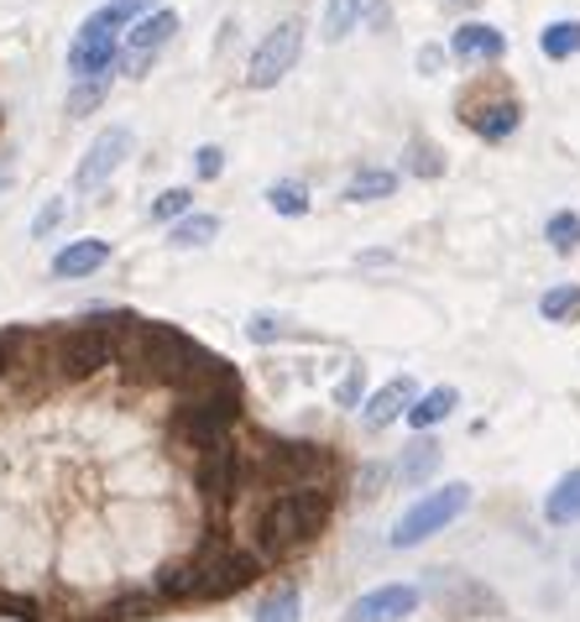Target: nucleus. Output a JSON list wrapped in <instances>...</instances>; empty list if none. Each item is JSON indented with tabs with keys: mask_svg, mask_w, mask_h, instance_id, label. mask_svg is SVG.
Here are the masks:
<instances>
[{
	"mask_svg": "<svg viewBox=\"0 0 580 622\" xmlns=\"http://www.w3.org/2000/svg\"><path fill=\"white\" fill-rule=\"evenodd\" d=\"M455 403H461V393H455V387H429V393H419V398H413V408H408L402 419L413 423V429H434V423H444L450 414H455Z\"/></svg>",
	"mask_w": 580,
	"mask_h": 622,
	"instance_id": "obj_18",
	"label": "nucleus"
},
{
	"mask_svg": "<svg viewBox=\"0 0 580 622\" xmlns=\"http://www.w3.org/2000/svg\"><path fill=\"white\" fill-rule=\"evenodd\" d=\"M434 465H440V444H434V440L408 444V455L398 461V482H402V486L429 482V476H434Z\"/></svg>",
	"mask_w": 580,
	"mask_h": 622,
	"instance_id": "obj_20",
	"label": "nucleus"
},
{
	"mask_svg": "<svg viewBox=\"0 0 580 622\" xmlns=\"http://www.w3.org/2000/svg\"><path fill=\"white\" fill-rule=\"evenodd\" d=\"M465 121H471V131H476V137H486V141H507L513 131H518L523 110H518V100H492V105H481V110H471Z\"/></svg>",
	"mask_w": 580,
	"mask_h": 622,
	"instance_id": "obj_17",
	"label": "nucleus"
},
{
	"mask_svg": "<svg viewBox=\"0 0 580 622\" xmlns=\"http://www.w3.org/2000/svg\"><path fill=\"white\" fill-rule=\"evenodd\" d=\"M330 471H335V461L324 444H267V455H261V476L282 482L288 492L320 486Z\"/></svg>",
	"mask_w": 580,
	"mask_h": 622,
	"instance_id": "obj_6",
	"label": "nucleus"
},
{
	"mask_svg": "<svg viewBox=\"0 0 580 622\" xmlns=\"http://www.w3.org/2000/svg\"><path fill=\"white\" fill-rule=\"evenodd\" d=\"M63 215H68V200H47L37 210V221H32V236H53L63 225Z\"/></svg>",
	"mask_w": 580,
	"mask_h": 622,
	"instance_id": "obj_33",
	"label": "nucleus"
},
{
	"mask_svg": "<svg viewBox=\"0 0 580 622\" xmlns=\"http://www.w3.org/2000/svg\"><path fill=\"white\" fill-rule=\"evenodd\" d=\"M502 32L497 26H486V21H465L461 32L450 37V53L455 58H465V63H492V58H502Z\"/></svg>",
	"mask_w": 580,
	"mask_h": 622,
	"instance_id": "obj_16",
	"label": "nucleus"
},
{
	"mask_svg": "<svg viewBox=\"0 0 580 622\" xmlns=\"http://www.w3.org/2000/svg\"><path fill=\"white\" fill-rule=\"evenodd\" d=\"M398 189V173H387V168H361L356 179L345 183V200L351 204H366V200H387Z\"/></svg>",
	"mask_w": 580,
	"mask_h": 622,
	"instance_id": "obj_21",
	"label": "nucleus"
},
{
	"mask_svg": "<svg viewBox=\"0 0 580 622\" xmlns=\"http://www.w3.org/2000/svg\"><path fill=\"white\" fill-rule=\"evenodd\" d=\"M544 242L555 246L560 257H570L580 246V215H570V210H560V215H549V225H544Z\"/></svg>",
	"mask_w": 580,
	"mask_h": 622,
	"instance_id": "obj_26",
	"label": "nucleus"
},
{
	"mask_svg": "<svg viewBox=\"0 0 580 622\" xmlns=\"http://www.w3.org/2000/svg\"><path fill=\"white\" fill-rule=\"evenodd\" d=\"M194 215V189H162L152 200V221H183Z\"/></svg>",
	"mask_w": 580,
	"mask_h": 622,
	"instance_id": "obj_29",
	"label": "nucleus"
},
{
	"mask_svg": "<svg viewBox=\"0 0 580 622\" xmlns=\"http://www.w3.org/2000/svg\"><path fill=\"white\" fill-rule=\"evenodd\" d=\"M361 387H366V372H361V366H351V372L341 377V387H335V403H341V408H356Z\"/></svg>",
	"mask_w": 580,
	"mask_h": 622,
	"instance_id": "obj_34",
	"label": "nucleus"
},
{
	"mask_svg": "<svg viewBox=\"0 0 580 622\" xmlns=\"http://www.w3.org/2000/svg\"><path fill=\"white\" fill-rule=\"evenodd\" d=\"M240 414V387L230 377L210 382L204 393H194V403L179 414V440L194 444V450H215V444L230 440V423Z\"/></svg>",
	"mask_w": 580,
	"mask_h": 622,
	"instance_id": "obj_3",
	"label": "nucleus"
},
{
	"mask_svg": "<svg viewBox=\"0 0 580 622\" xmlns=\"http://www.w3.org/2000/svg\"><path fill=\"white\" fill-rule=\"evenodd\" d=\"M440 58H444L440 47H423V58H419V68H423V74H434V68H440Z\"/></svg>",
	"mask_w": 580,
	"mask_h": 622,
	"instance_id": "obj_37",
	"label": "nucleus"
},
{
	"mask_svg": "<svg viewBox=\"0 0 580 622\" xmlns=\"http://www.w3.org/2000/svg\"><path fill=\"white\" fill-rule=\"evenodd\" d=\"M413 398H419V382L408 377H393L387 387H377L372 398H366V408H361V419H366V429H387V423H398L408 408H413Z\"/></svg>",
	"mask_w": 580,
	"mask_h": 622,
	"instance_id": "obj_13",
	"label": "nucleus"
},
{
	"mask_svg": "<svg viewBox=\"0 0 580 622\" xmlns=\"http://www.w3.org/2000/svg\"><path fill=\"white\" fill-rule=\"evenodd\" d=\"M105 261H110V242L84 236V242H68L58 257H53V278H89V272H100Z\"/></svg>",
	"mask_w": 580,
	"mask_h": 622,
	"instance_id": "obj_15",
	"label": "nucleus"
},
{
	"mask_svg": "<svg viewBox=\"0 0 580 622\" xmlns=\"http://www.w3.org/2000/svg\"><path fill=\"white\" fill-rule=\"evenodd\" d=\"M200 602H215V597H230V591H240V586L257 581V560L251 555H240V549H210V555H200Z\"/></svg>",
	"mask_w": 580,
	"mask_h": 622,
	"instance_id": "obj_8",
	"label": "nucleus"
},
{
	"mask_svg": "<svg viewBox=\"0 0 580 622\" xmlns=\"http://www.w3.org/2000/svg\"><path fill=\"white\" fill-rule=\"evenodd\" d=\"M194 168H200V179H221L225 152L221 147H200V152H194Z\"/></svg>",
	"mask_w": 580,
	"mask_h": 622,
	"instance_id": "obj_35",
	"label": "nucleus"
},
{
	"mask_svg": "<svg viewBox=\"0 0 580 622\" xmlns=\"http://www.w3.org/2000/svg\"><path fill=\"white\" fill-rule=\"evenodd\" d=\"M299 618H303L299 586H278L272 597H261V602H257V618H251V622H299Z\"/></svg>",
	"mask_w": 580,
	"mask_h": 622,
	"instance_id": "obj_22",
	"label": "nucleus"
},
{
	"mask_svg": "<svg viewBox=\"0 0 580 622\" xmlns=\"http://www.w3.org/2000/svg\"><path fill=\"white\" fill-rule=\"evenodd\" d=\"M576 309H580V288H576V282H560V288H549V293L539 299L544 320H570Z\"/></svg>",
	"mask_w": 580,
	"mask_h": 622,
	"instance_id": "obj_28",
	"label": "nucleus"
},
{
	"mask_svg": "<svg viewBox=\"0 0 580 622\" xmlns=\"http://www.w3.org/2000/svg\"><path fill=\"white\" fill-rule=\"evenodd\" d=\"M330 492L324 486H303V492H278V497L267 502L257 513V539L267 555H288V549H299L320 534L324 523H330Z\"/></svg>",
	"mask_w": 580,
	"mask_h": 622,
	"instance_id": "obj_2",
	"label": "nucleus"
},
{
	"mask_svg": "<svg viewBox=\"0 0 580 622\" xmlns=\"http://www.w3.org/2000/svg\"><path fill=\"white\" fill-rule=\"evenodd\" d=\"M236 486H240V450L230 440L215 444V450H204V461H200V492L204 497H236Z\"/></svg>",
	"mask_w": 580,
	"mask_h": 622,
	"instance_id": "obj_14",
	"label": "nucleus"
},
{
	"mask_svg": "<svg viewBox=\"0 0 580 622\" xmlns=\"http://www.w3.org/2000/svg\"><path fill=\"white\" fill-rule=\"evenodd\" d=\"M444 6H476V0H444Z\"/></svg>",
	"mask_w": 580,
	"mask_h": 622,
	"instance_id": "obj_38",
	"label": "nucleus"
},
{
	"mask_svg": "<svg viewBox=\"0 0 580 622\" xmlns=\"http://www.w3.org/2000/svg\"><path fill=\"white\" fill-rule=\"evenodd\" d=\"M423 602V591L419 586H377V591H366V597H356V602L341 612V622H402V618H413Z\"/></svg>",
	"mask_w": 580,
	"mask_h": 622,
	"instance_id": "obj_9",
	"label": "nucleus"
},
{
	"mask_svg": "<svg viewBox=\"0 0 580 622\" xmlns=\"http://www.w3.org/2000/svg\"><path fill=\"white\" fill-rule=\"evenodd\" d=\"M267 204H272L278 215H293V221H299V215H309V189L293 183V179H282V183L267 189Z\"/></svg>",
	"mask_w": 580,
	"mask_h": 622,
	"instance_id": "obj_27",
	"label": "nucleus"
},
{
	"mask_svg": "<svg viewBox=\"0 0 580 622\" xmlns=\"http://www.w3.org/2000/svg\"><path fill=\"white\" fill-rule=\"evenodd\" d=\"M361 6H366V0H330V6H324V42H341L345 32H356Z\"/></svg>",
	"mask_w": 580,
	"mask_h": 622,
	"instance_id": "obj_25",
	"label": "nucleus"
},
{
	"mask_svg": "<svg viewBox=\"0 0 580 622\" xmlns=\"http://www.w3.org/2000/svg\"><path fill=\"white\" fill-rule=\"evenodd\" d=\"M173 32H179V11H168V6H158V11H147V17H137V26H131V53H126V74L137 79V74H147V63L158 58L162 47L173 42Z\"/></svg>",
	"mask_w": 580,
	"mask_h": 622,
	"instance_id": "obj_11",
	"label": "nucleus"
},
{
	"mask_svg": "<svg viewBox=\"0 0 580 622\" xmlns=\"http://www.w3.org/2000/svg\"><path fill=\"white\" fill-rule=\"evenodd\" d=\"M105 95H110V74H100V79H79V89L68 95V116H84V110H95Z\"/></svg>",
	"mask_w": 580,
	"mask_h": 622,
	"instance_id": "obj_30",
	"label": "nucleus"
},
{
	"mask_svg": "<svg viewBox=\"0 0 580 622\" xmlns=\"http://www.w3.org/2000/svg\"><path fill=\"white\" fill-rule=\"evenodd\" d=\"M246 335H251L257 345H272V341L288 335V324H282L278 314H251V320H246Z\"/></svg>",
	"mask_w": 580,
	"mask_h": 622,
	"instance_id": "obj_32",
	"label": "nucleus"
},
{
	"mask_svg": "<svg viewBox=\"0 0 580 622\" xmlns=\"http://www.w3.org/2000/svg\"><path fill=\"white\" fill-rule=\"evenodd\" d=\"M215 236H221V221H215V215H183V221L173 225V236H168V242L189 251V246H210Z\"/></svg>",
	"mask_w": 580,
	"mask_h": 622,
	"instance_id": "obj_24",
	"label": "nucleus"
},
{
	"mask_svg": "<svg viewBox=\"0 0 580 622\" xmlns=\"http://www.w3.org/2000/svg\"><path fill=\"white\" fill-rule=\"evenodd\" d=\"M126 152H131V131H126V126H110V131H100V137L89 141V152H84L74 183H79V189H100V183L120 168V158H126Z\"/></svg>",
	"mask_w": 580,
	"mask_h": 622,
	"instance_id": "obj_12",
	"label": "nucleus"
},
{
	"mask_svg": "<svg viewBox=\"0 0 580 622\" xmlns=\"http://www.w3.org/2000/svg\"><path fill=\"white\" fill-rule=\"evenodd\" d=\"M544 518L555 523V528H570V523H580V471H570V476H560V482H555V492L544 497Z\"/></svg>",
	"mask_w": 580,
	"mask_h": 622,
	"instance_id": "obj_19",
	"label": "nucleus"
},
{
	"mask_svg": "<svg viewBox=\"0 0 580 622\" xmlns=\"http://www.w3.org/2000/svg\"><path fill=\"white\" fill-rule=\"evenodd\" d=\"M110 68H116V32H105L100 21L89 17L68 42V79H100Z\"/></svg>",
	"mask_w": 580,
	"mask_h": 622,
	"instance_id": "obj_10",
	"label": "nucleus"
},
{
	"mask_svg": "<svg viewBox=\"0 0 580 622\" xmlns=\"http://www.w3.org/2000/svg\"><path fill=\"white\" fill-rule=\"evenodd\" d=\"M126 366L141 382H158V387H179L194 377H230L221 372V362H210L200 345L179 335L173 324H131V341H126Z\"/></svg>",
	"mask_w": 580,
	"mask_h": 622,
	"instance_id": "obj_1",
	"label": "nucleus"
},
{
	"mask_svg": "<svg viewBox=\"0 0 580 622\" xmlns=\"http://www.w3.org/2000/svg\"><path fill=\"white\" fill-rule=\"evenodd\" d=\"M116 356V330L105 324H74L68 335H58V351H53V366H58L63 382H89L95 372H105Z\"/></svg>",
	"mask_w": 580,
	"mask_h": 622,
	"instance_id": "obj_5",
	"label": "nucleus"
},
{
	"mask_svg": "<svg viewBox=\"0 0 580 622\" xmlns=\"http://www.w3.org/2000/svg\"><path fill=\"white\" fill-rule=\"evenodd\" d=\"M6 366H11V362H6V351H0V377H6Z\"/></svg>",
	"mask_w": 580,
	"mask_h": 622,
	"instance_id": "obj_39",
	"label": "nucleus"
},
{
	"mask_svg": "<svg viewBox=\"0 0 580 622\" xmlns=\"http://www.w3.org/2000/svg\"><path fill=\"white\" fill-rule=\"evenodd\" d=\"M465 507H471V486L465 482H444V486H434V492H423V497L413 502V507H402V518L393 523V549H413V544L444 534Z\"/></svg>",
	"mask_w": 580,
	"mask_h": 622,
	"instance_id": "obj_4",
	"label": "nucleus"
},
{
	"mask_svg": "<svg viewBox=\"0 0 580 622\" xmlns=\"http://www.w3.org/2000/svg\"><path fill=\"white\" fill-rule=\"evenodd\" d=\"M377 482H382V465H366V471H361V486H366V497H377Z\"/></svg>",
	"mask_w": 580,
	"mask_h": 622,
	"instance_id": "obj_36",
	"label": "nucleus"
},
{
	"mask_svg": "<svg viewBox=\"0 0 580 622\" xmlns=\"http://www.w3.org/2000/svg\"><path fill=\"white\" fill-rule=\"evenodd\" d=\"M539 47H544V58H576L580 53V21H549Z\"/></svg>",
	"mask_w": 580,
	"mask_h": 622,
	"instance_id": "obj_23",
	"label": "nucleus"
},
{
	"mask_svg": "<svg viewBox=\"0 0 580 622\" xmlns=\"http://www.w3.org/2000/svg\"><path fill=\"white\" fill-rule=\"evenodd\" d=\"M408 173H419V179H440V173H444V158L419 137L413 147H408Z\"/></svg>",
	"mask_w": 580,
	"mask_h": 622,
	"instance_id": "obj_31",
	"label": "nucleus"
},
{
	"mask_svg": "<svg viewBox=\"0 0 580 622\" xmlns=\"http://www.w3.org/2000/svg\"><path fill=\"white\" fill-rule=\"evenodd\" d=\"M299 47H303V21H278V32H267L261 37V47L251 53V63H246V84L251 89H272V84L299 63Z\"/></svg>",
	"mask_w": 580,
	"mask_h": 622,
	"instance_id": "obj_7",
	"label": "nucleus"
}]
</instances>
